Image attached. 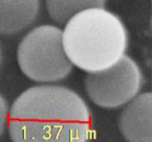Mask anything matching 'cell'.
I'll return each mask as SVG.
<instances>
[{
	"label": "cell",
	"mask_w": 152,
	"mask_h": 142,
	"mask_svg": "<svg viewBox=\"0 0 152 142\" xmlns=\"http://www.w3.org/2000/svg\"><path fill=\"white\" fill-rule=\"evenodd\" d=\"M9 133L12 142H88L91 114L73 90L37 85L25 90L12 103Z\"/></svg>",
	"instance_id": "cell-1"
},
{
	"label": "cell",
	"mask_w": 152,
	"mask_h": 142,
	"mask_svg": "<svg viewBox=\"0 0 152 142\" xmlns=\"http://www.w3.org/2000/svg\"><path fill=\"white\" fill-rule=\"evenodd\" d=\"M62 44L71 64L96 73L111 67L125 56L128 32L116 14L104 8H88L66 24Z\"/></svg>",
	"instance_id": "cell-2"
},
{
	"label": "cell",
	"mask_w": 152,
	"mask_h": 142,
	"mask_svg": "<svg viewBox=\"0 0 152 142\" xmlns=\"http://www.w3.org/2000/svg\"><path fill=\"white\" fill-rule=\"evenodd\" d=\"M17 61L28 78L39 83H54L68 77L72 64L62 44V30L51 25L34 28L17 49Z\"/></svg>",
	"instance_id": "cell-3"
},
{
	"label": "cell",
	"mask_w": 152,
	"mask_h": 142,
	"mask_svg": "<svg viewBox=\"0 0 152 142\" xmlns=\"http://www.w3.org/2000/svg\"><path fill=\"white\" fill-rule=\"evenodd\" d=\"M144 83L140 66L128 56L111 67L96 73H89L85 80L89 99L103 108H117L131 101Z\"/></svg>",
	"instance_id": "cell-4"
},
{
	"label": "cell",
	"mask_w": 152,
	"mask_h": 142,
	"mask_svg": "<svg viewBox=\"0 0 152 142\" xmlns=\"http://www.w3.org/2000/svg\"><path fill=\"white\" fill-rule=\"evenodd\" d=\"M152 95L142 93L135 97L124 109L119 127L128 142H151Z\"/></svg>",
	"instance_id": "cell-5"
},
{
	"label": "cell",
	"mask_w": 152,
	"mask_h": 142,
	"mask_svg": "<svg viewBox=\"0 0 152 142\" xmlns=\"http://www.w3.org/2000/svg\"><path fill=\"white\" fill-rule=\"evenodd\" d=\"M40 9V2L0 1V34L12 35L32 24Z\"/></svg>",
	"instance_id": "cell-6"
},
{
	"label": "cell",
	"mask_w": 152,
	"mask_h": 142,
	"mask_svg": "<svg viewBox=\"0 0 152 142\" xmlns=\"http://www.w3.org/2000/svg\"><path fill=\"white\" fill-rule=\"evenodd\" d=\"M96 7L104 8V1H47L50 16L58 24H66L83 9Z\"/></svg>",
	"instance_id": "cell-7"
},
{
	"label": "cell",
	"mask_w": 152,
	"mask_h": 142,
	"mask_svg": "<svg viewBox=\"0 0 152 142\" xmlns=\"http://www.w3.org/2000/svg\"><path fill=\"white\" fill-rule=\"evenodd\" d=\"M8 104L3 96L0 94V135H2L8 120Z\"/></svg>",
	"instance_id": "cell-8"
},
{
	"label": "cell",
	"mask_w": 152,
	"mask_h": 142,
	"mask_svg": "<svg viewBox=\"0 0 152 142\" xmlns=\"http://www.w3.org/2000/svg\"><path fill=\"white\" fill-rule=\"evenodd\" d=\"M0 64H1V49H0Z\"/></svg>",
	"instance_id": "cell-9"
}]
</instances>
